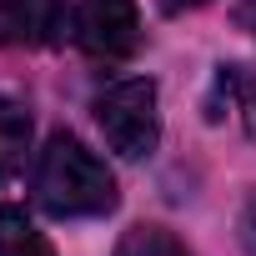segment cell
Masks as SVG:
<instances>
[{
    "label": "cell",
    "mask_w": 256,
    "mask_h": 256,
    "mask_svg": "<svg viewBox=\"0 0 256 256\" xmlns=\"http://www.w3.org/2000/svg\"><path fill=\"white\" fill-rule=\"evenodd\" d=\"M30 196L46 216H60V221H76V216H106L116 211L120 191H116V176L110 166L70 131H56L40 156H36V171H30Z\"/></svg>",
    "instance_id": "1"
},
{
    "label": "cell",
    "mask_w": 256,
    "mask_h": 256,
    "mask_svg": "<svg viewBox=\"0 0 256 256\" xmlns=\"http://www.w3.org/2000/svg\"><path fill=\"white\" fill-rule=\"evenodd\" d=\"M96 126L116 156L126 161H146L161 141V110H156V80L131 76V80H116L96 96Z\"/></svg>",
    "instance_id": "2"
},
{
    "label": "cell",
    "mask_w": 256,
    "mask_h": 256,
    "mask_svg": "<svg viewBox=\"0 0 256 256\" xmlns=\"http://www.w3.org/2000/svg\"><path fill=\"white\" fill-rule=\"evenodd\" d=\"M70 36L90 60H126L141 50V10L136 0H80Z\"/></svg>",
    "instance_id": "3"
},
{
    "label": "cell",
    "mask_w": 256,
    "mask_h": 256,
    "mask_svg": "<svg viewBox=\"0 0 256 256\" xmlns=\"http://www.w3.org/2000/svg\"><path fill=\"white\" fill-rule=\"evenodd\" d=\"M66 30L60 0H0V40L6 46H50Z\"/></svg>",
    "instance_id": "4"
},
{
    "label": "cell",
    "mask_w": 256,
    "mask_h": 256,
    "mask_svg": "<svg viewBox=\"0 0 256 256\" xmlns=\"http://www.w3.org/2000/svg\"><path fill=\"white\" fill-rule=\"evenodd\" d=\"M30 151V110L20 100H0V181H10Z\"/></svg>",
    "instance_id": "5"
},
{
    "label": "cell",
    "mask_w": 256,
    "mask_h": 256,
    "mask_svg": "<svg viewBox=\"0 0 256 256\" xmlns=\"http://www.w3.org/2000/svg\"><path fill=\"white\" fill-rule=\"evenodd\" d=\"M0 256H56V246L20 206H0Z\"/></svg>",
    "instance_id": "6"
},
{
    "label": "cell",
    "mask_w": 256,
    "mask_h": 256,
    "mask_svg": "<svg viewBox=\"0 0 256 256\" xmlns=\"http://www.w3.org/2000/svg\"><path fill=\"white\" fill-rule=\"evenodd\" d=\"M110 256H191V251H186L166 226H151V221H146V226H131V231H126Z\"/></svg>",
    "instance_id": "7"
},
{
    "label": "cell",
    "mask_w": 256,
    "mask_h": 256,
    "mask_svg": "<svg viewBox=\"0 0 256 256\" xmlns=\"http://www.w3.org/2000/svg\"><path fill=\"white\" fill-rule=\"evenodd\" d=\"M236 236H241L246 256H256V191L241 201V216H236Z\"/></svg>",
    "instance_id": "8"
},
{
    "label": "cell",
    "mask_w": 256,
    "mask_h": 256,
    "mask_svg": "<svg viewBox=\"0 0 256 256\" xmlns=\"http://www.w3.org/2000/svg\"><path fill=\"white\" fill-rule=\"evenodd\" d=\"M166 10H196V6H206V0H161Z\"/></svg>",
    "instance_id": "9"
}]
</instances>
